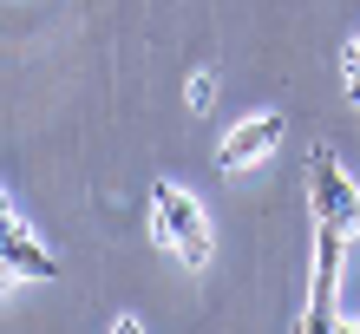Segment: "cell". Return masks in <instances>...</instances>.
I'll list each match as a JSON object with an SVG mask.
<instances>
[{"mask_svg":"<svg viewBox=\"0 0 360 334\" xmlns=\"http://www.w3.org/2000/svg\"><path fill=\"white\" fill-rule=\"evenodd\" d=\"M151 210H158V243H171L177 256L190 269H203L210 262V217H203V203L184 191V184H151Z\"/></svg>","mask_w":360,"mask_h":334,"instance_id":"6da1fadb","label":"cell"},{"mask_svg":"<svg viewBox=\"0 0 360 334\" xmlns=\"http://www.w3.org/2000/svg\"><path fill=\"white\" fill-rule=\"evenodd\" d=\"M308 197H314V223H334L341 236H360V191L347 184V171L334 164L328 144H314V158H308Z\"/></svg>","mask_w":360,"mask_h":334,"instance_id":"7a4b0ae2","label":"cell"},{"mask_svg":"<svg viewBox=\"0 0 360 334\" xmlns=\"http://www.w3.org/2000/svg\"><path fill=\"white\" fill-rule=\"evenodd\" d=\"M275 144H282V118H275V112H262V118L236 124V131L217 144V164H223V171H249V164H262Z\"/></svg>","mask_w":360,"mask_h":334,"instance_id":"3957f363","label":"cell"},{"mask_svg":"<svg viewBox=\"0 0 360 334\" xmlns=\"http://www.w3.org/2000/svg\"><path fill=\"white\" fill-rule=\"evenodd\" d=\"M0 256H7V276H33V282H53V276H59V262L33 243V229L20 223L13 210L0 217Z\"/></svg>","mask_w":360,"mask_h":334,"instance_id":"277c9868","label":"cell"},{"mask_svg":"<svg viewBox=\"0 0 360 334\" xmlns=\"http://www.w3.org/2000/svg\"><path fill=\"white\" fill-rule=\"evenodd\" d=\"M341 86H347V98L360 105V33H354L347 46H341Z\"/></svg>","mask_w":360,"mask_h":334,"instance_id":"5b68a950","label":"cell"},{"mask_svg":"<svg viewBox=\"0 0 360 334\" xmlns=\"http://www.w3.org/2000/svg\"><path fill=\"white\" fill-rule=\"evenodd\" d=\"M210 92H217V79H210V72H197V79H190V105H197V112L210 105Z\"/></svg>","mask_w":360,"mask_h":334,"instance_id":"8992f818","label":"cell"},{"mask_svg":"<svg viewBox=\"0 0 360 334\" xmlns=\"http://www.w3.org/2000/svg\"><path fill=\"white\" fill-rule=\"evenodd\" d=\"M112 334H144V328H138V321H131V315H124V321H118V328H112Z\"/></svg>","mask_w":360,"mask_h":334,"instance_id":"52a82bcc","label":"cell"}]
</instances>
